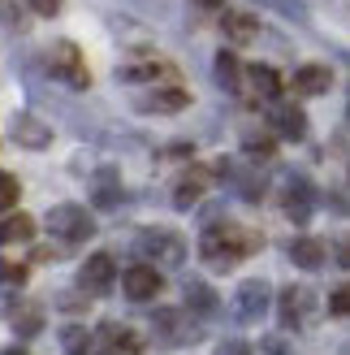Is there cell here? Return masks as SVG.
Instances as JSON below:
<instances>
[{
    "label": "cell",
    "mask_w": 350,
    "mask_h": 355,
    "mask_svg": "<svg viewBox=\"0 0 350 355\" xmlns=\"http://www.w3.org/2000/svg\"><path fill=\"white\" fill-rule=\"evenodd\" d=\"M259 243H264L259 234H251V230H242V225H234V221H225V225H208V230H203L199 256L212 264V269H234V264H238L242 256H251Z\"/></svg>",
    "instance_id": "6da1fadb"
},
{
    "label": "cell",
    "mask_w": 350,
    "mask_h": 355,
    "mask_svg": "<svg viewBox=\"0 0 350 355\" xmlns=\"http://www.w3.org/2000/svg\"><path fill=\"white\" fill-rule=\"evenodd\" d=\"M48 230H52V239H61L65 247H78L95 234V221L82 204H57V208H48Z\"/></svg>",
    "instance_id": "7a4b0ae2"
},
{
    "label": "cell",
    "mask_w": 350,
    "mask_h": 355,
    "mask_svg": "<svg viewBox=\"0 0 350 355\" xmlns=\"http://www.w3.org/2000/svg\"><path fill=\"white\" fill-rule=\"evenodd\" d=\"M134 252L143 256L147 269H156V264H182L186 260V243L182 234H173V230H143V234L134 239Z\"/></svg>",
    "instance_id": "3957f363"
},
{
    "label": "cell",
    "mask_w": 350,
    "mask_h": 355,
    "mask_svg": "<svg viewBox=\"0 0 350 355\" xmlns=\"http://www.w3.org/2000/svg\"><path fill=\"white\" fill-rule=\"evenodd\" d=\"M234 321L238 325H259V316H264L273 308V286L264 277H247L242 286L234 291Z\"/></svg>",
    "instance_id": "277c9868"
},
{
    "label": "cell",
    "mask_w": 350,
    "mask_h": 355,
    "mask_svg": "<svg viewBox=\"0 0 350 355\" xmlns=\"http://www.w3.org/2000/svg\"><path fill=\"white\" fill-rule=\"evenodd\" d=\"M48 65H52V74H57V78H65L69 87H74V92H86V87H91V69H86V61H82L78 44H69V40L52 44V52H48Z\"/></svg>",
    "instance_id": "5b68a950"
},
{
    "label": "cell",
    "mask_w": 350,
    "mask_h": 355,
    "mask_svg": "<svg viewBox=\"0 0 350 355\" xmlns=\"http://www.w3.org/2000/svg\"><path fill=\"white\" fill-rule=\"evenodd\" d=\"M316 291L311 286H286L282 291V304H277V312H282V325L286 329H303L316 321Z\"/></svg>",
    "instance_id": "8992f818"
},
{
    "label": "cell",
    "mask_w": 350,
    "mask_h": 355,
    "mask_svg": "<svg viewBox=\"0 0 350 355\" xmlns=\"http://www.w3.org/2000/svg\"><path fill=\"white\" fill-rule=\"evenodd\" d=\"M156 334H160V343H169V347H182V343H195V338H199V329H195V321H190V312H178V308L156 312Z\"/></svg>",
    "instance_id": "52a82bcc"
},
{
    "label": "cell",
    "mask_w": 350,
    "mask_h": 355,
    "mask_svg": "<svg viewBox=\"0 0 350 355\" xmlns=\"http://www.w3.org/2000/svg\"><path fill=\"white\" fill-rule=\"evenodd\" d=\"M121 286H126V295L134 299V304H147V299H156L165 291V277L160 269H147V264H130L126 273H121Z\"/></svg>",
    "instance_id": "ba28073f"
},
{
    "label": "cell",
    "mask_w": 350,
    "mask_h": 355,
    "mask_svg": "<svg viewBox=\"0 0 350 355\" xmlns=\"http://www.w3.org/2000/svg\"><path fill=\"white\" fill-rule=\"evenodd\" d=\"M268 126H273L277 139H290V144H299V139L307 135V113L299 109V104H282V100H277L273 113H268Z\"/></svg>",
    "instance_id": "9c48e42d"
},
{
    "label": "cell",
    "mask_w": 350,
    "mask_h": 355,
    "mask_svg": "<svg viewBox=\"0 0 350 355\" xmlns=\"http://www.w3.org/2000/svg\"><path fill=\"white\" fill-rule=\"evenodd\" d=\"M78 282H82V291L104 295V291H109L113 282H117V264H113V256H109V252H95V256H86V264H82Z\"/></svg>",
    "instance_id": "30bf717a"
},
{
    "label": "cell",
    "mask_w": 350,
    "mask_h": 355,
    "mask_svg": "<svg viewBox=\"0 0 350 355\" xmlns=\"http://www.w3.org/2000/svg\"><path fill=\"white\" fill-rule=\"evenodd\" d=\"M186 104H190V92H182V87H151L147 96H138L143 113H182Z\"/></svg>",
    "instance_id": "8fae6325"
},
{
    "label": "cell",
    "mask_w": 350,
    "mask_h": 355,
    "mask_svg": "<svg viewBox=\"0 0 350 355\" xmlns=\"http://www.w3.org/2000/svg\"><path fill=\"white\" fill-rule=\"evenodd\" d=\"M100 347H104V355H143V343H138V334L126 329V325H117V321L100 325Z\"/></svg>",
    "instance_id": "7c38bea8"
},
{
    "label": "cell",
    "mask_w": 350,
    "mask_h": 355,
    "mask_svg": "<svg viewBox=\"0 0 350 355\" xmlns=\"http://www.w3.org/2000/svg\"><path fill=\"white\" fill-rule=\"evenodd\" d=\"M333 87V69L329 65H299L294 69V92L299 96H324Z\"/></svg>",
    "instance_id": "4fadbf2b"
},
{
    "label": "cell",
    "mask_w": 350,
    "mask_h": 355,
    "mask_svg": "<svg viewBox=\"0 0 350 355\" xmlns=\"http://www.w3.org/2000/svg\"><path fill=\"white\" fill-rule=\"evenodd\" d=\"M311 208H316V195H311V187L303 182V178H294V182L286 187V217L299 221V225H307Z\"/></svg>",
    "instance_id": "5bb4252c"
},
{
    "label": "cell",
    "mask_w": 350,
    "mask_h": 355,
    "mask_svg": "<svg viewBox=\"0 0 350 355\" xmlns=\"http://www.w3.org/2000/svg\"><path fill=\"white\" fill-rule=\"evenodd\" d=\"M13 139H17L22 148H48V144H52V130L44 126L39 117L22 113V117H13Z\"/></svg>",
    "instance_id": "9a60e30c"
},
{
    "label": "cell",
    "mask_w": 350,
    "mask_h": 355,
    "mask_svg": "<svg viewBox=\"0 0 350 355\" xmlns=\"http://www.w3.org/2000/svg\"><path fill=\"white\" fill-rule=\"evenodd\" d=\"M117 200H121V178H117V169H100L91 178V204L95 208H117Z\"/></svg>",
    "instance_id": "2e32d148"
},
{
    "label": "cell",
    "mask_w": 350,
    "mask_h": 355,
    "mask_svg": "<svg viewBox=\"0 0 350 355\" xmlns=\"http://www.w3.org/2000/svg\"><path fill=\"white\" fill-rule=\"evenodd\" d=\"M221 31H225V40H230V44H251L255 35H259V17H251V13H225L221 17Z\"/></svg>",
    "instance_id": "e0dca14e"
},
{
    "label": "cell",
    "mask_w": 350,
    "mask_h": 355,
    "mask_svg": "<svg viewBox=\"0 0 350 355\" xmlns=\"http://www.w3.org/2000/svg\"><path fill=\"white\" fill-rule=\"evenodd\" d=\"M290 260L299 264V269H320V264L329 260V247L320 239H294L290 243Z\"/></svg>",
    "instance_id": "ac0fdd59"
},
{
    "label": "cell",
    "mask_w": 350,
    "mask_h": 355,
    "mask_svg": "<svg viewBox=\"0 0 350 355\" xmlns=\"http://www.w3.org/2000/svg\"><path fill=\"white\" fill-rule=\"evenodd\" d=\"M203 187H208V169H195V173H186L178 187H173V208H195L199 204V195H203Z\"/></svg>",
    "instance_id": "d6986e66"
},
{
    "label": "cell",
    "mask_w": 350,
    "mask_h": 355,
    "mask_svg": "<svg viewBox=\"0 0 350 355\" xmlns=\"http://www.w3.org/2000/svg\"><path fill=\"white\" fill-rule=\"evenodd\" d=\"M30 234H35V221L26 217V212H9V217H0V247L30 243Z\"/></svg>",
    "instance_id": "ffe728a7"
},
{
    "label": "cell",
    "mask_w": 350,
    "mask_h": 355,
    "mask_svg": "<svg viewBox=\"0 0 350 355\" xmlns=\"http://www.w3.org/2000/svg\"><path fill=\"white\" fill-rule=\"evenodd\" d=\"M186 312L212 316V312H217V295H212V286H203V282H186Z\"/></svg>",
    "instance_id": "44dd1931"
},
{
    "label": "cell",
    "mask_w": 350,
    "mask_h": 355,
    "mask_svg": "<svg viewBox=\"0 0 350 355\" xmlns=\"http://www.w3.org/2000/svg\"><path fill=\"white\" fill-rule=\"evenodd\" d=\"M242 152H247V161H273V156H277V139L273 135H247V139H242Z\"/></svg>",
    "instance_id": "7402d4cb"
},
{
    "label": "cell",
    "mask_w": 350,
    "mask_h": 355,
    "mask_svg": "<svg viewBox=\"0 0 350 355\" xmlns=\"http://www.w3.org/2000/svg\"><path fill=\"white\" fill-rule=\"evenodd\" d=\"M217 83L225 87V92H238L242 69H238V57H234V52H221V57H217Z\"/></svg>",
    "instance_id": "603a6c76"
},
{
    "label": "cell",
    "mask_w": 350,
    "mask_h": 355,
    "mask_svg": "<svg viewBox=\"0 0 350 355\" xmlns=\"http://www.w3.org/2000/svg\"><path fill=\"white\" fill-rule=\"evenodd\" d=\"M13 329L22 334V338H30V334H39V329H44V312L35 308V304H22V308L13 312Z\"/></svg>",
    "instance_id": "cb8c5ba5"
},
{
    "label": "cell",
    "mask_w": 350,
    "mask_h": 355,
    "mask_svg": "<svg viewBox=\"0 0 350 355\" xmlns=\"http://www.w3.org/2000/svg\"><path fill=\"white\" fill-rule=\"evenodd\" d=\"M251 83L259 87V96H264V100H277V96H282V78H277L273 65H255V69H251Z\"/></svg>",
    "instance_id": "d4e9b609"
},
{
    "label": "cell",
    "mask_w": 350,
    "mask_h": 355,
    "mask_svg": "<svg viewBox=\"0 0 350 355\" xmlns=\"http://www.w3.org/2000/svg\"><path fill=\"white\" fill-rule=\"evenodd\" d=\"M160 61H138V65H121V78H126V83H143V78H156V74H160Z\"/></svg>",
    "instance_id": "484cf974"
},
{
    "label": "cell",
    "mask_w": 350,
    "mask_h": 355,
    "mask_svg": "<svg viewBox=\"0 0 350 355\" xmlns=\"http://www.w3.org/2000/svg\"><path fill=\"white\" fill-rule=\"evenodd\" d=\"M17 195H22V187H17V178L0 169V212H9L17 208Z\"/></svg>",
    "instance_id": "4316f807"
},
{
    "label": "cell",
    "mask_w": 350,
    "mask_h": 355,
    "mask_svg": "<svg viewBox=\"0 0 350 355\" xmlns=\"http://www.w3.org/2000/svg\"><path fill=\"white\" fill-rule=\"evenodd\" d=\"M0 282H26V264H17V260H0Z\"/></svg>",
    "instance_id": "83f0119b"
},
{
    "label": "cell",
    "mask_w": 350,
    "mask_h": 355,
    "mask_svg": "<svg viewBox=\"0 0 350 355\" xmlns=\"http://www.w3.org/2000/svg\"><path fill=\"white\" fill-rule=\"evenodd\" d=\"M329 312H333V316H346L350 312V291L346 286H338L333 295H329Z\"/></svg>",
    "instance_id": "f1b7e54d"
},
{
    "label": "cell",
    "mask_w": 350,
    "mask_h": 355,
    "mask_svg": "<svg viewBox=\"0 0 350 355\" xmlns=\"http://www.w3.org/2000/svg\"><path fill=\"white\" fill-rule=\"evenodd\" d=\"M251 355H286V343L282 338H259V347Z\"/></svg>",
    "instance_id": "f546056e"
},
{
    "label": "cell",
    "mask_w": 350,
    "mask_h": 355,
    "mask_svg": "<svg viewBox=\"0 0 350 355\" xmlns=\"http://www.w3.org/2000/svg\"><path fill=\"white\" fill-rule=\"evenodd\" d=\"M217 355H251V347H247V343H238V338H225V343L217 347Z\"/></svg>",
    "instance_id": "4dcf8cb0"
},
{
    "label": "cell",
    "mask_w": 350,
    "mask_h": 355,
    "mask_svg": "<svg viewBox=\"0 0 350 355\" xmlns=\"http://www.w3.org/2000/svg\"><path fill=\"white\" fill-rule=\"evenodd\" d=\"M26 5H30L35 13H39V17H52V13L61 9V0H26Z\"/></svg>",
    "instance_id": "1f68e13d"
},
{
    "label": "cell",
    "mask_w": 350,
    "mask_h": 355,
    "mask_svg": "<svg viewBox=\"0 0 350 355\" xmlns=\"http://www.w3.org/2000/svg\"><path fill=\"white\" fill-rule=\"evenodd\" d=\"M82 343H91L82 329H65V347H69V351H82Z\"/></svg>",
    "instance_id": "d6a6232c"
},
{
    "label": "cell",
    "mask_w": 350,
    "mask_h": 355,
    "mask_svg": "<svg viewBox=\"0 0 350 355\" xmlns=\"http://www.w3.org/2000/svg\"><path fill=\"white\" fill-rule=\"evenodd\" d=\"M195 5H199V9H221L225 0H195Z\"/></svg>",
    "instance_id": "836d02e7"
},
{
    "label": "cell",
    "mask_w": 350,
    "mask_h": 355,
    "mask_svg": "<svg viewBox=\"0 0 350 355\" xmlns=\"http://www.w3.org/2000/svg\"><path fill=\"white\" fill-rule=\"evenodd\" d=\"M0 355H30V351H22V347H9V351H0Z\"/></svg>",
    "instance_id": "e575fe53"
}]
</instances>
